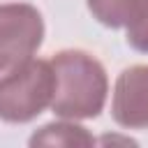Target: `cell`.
Returning a JSON list of instances; mask_svg holds the SVG:
<instances>
[{
    "label": "cell",
    "instance_id": "4",
    "mask_svg": "<svg viewBox=\"0 0 148 148\" xmlns=\"http://www.w3.org/2000/svg\"><path fill=\"white\" fill-rule=\"evenodd\" d=\"M111 116L125 130L148 127V65H132L118 74Z\"/></svg>",
    "mask_w": 148,
    "mask_h": 148
},
{
    "label": "cell",
    "instance_id": "2",
    "mask_svg": "<svg viewBox=\"0 0 148 148\" xmlns=\"http://www.w3.org/2000/svg\"><path fill=\"white\" fill-rule=\"evenodd\" d=\"M56 92V74L51 60H25L0 76V120L30 123L46 106Z\"/></svg>",
    "mask_w": 148,
    "mask_h": 148
},
{
    "label": "cell",
    "instance_id": "1",
    "mask_svg": "<svg viewBox=\"0 0 148 148\" xmlns=\"http://www.w3.org/2000/svg\"><path fill=\"white\" fill-rule=\"evenodd\" d=\"M56 74V92L51 109L56 116L67 120L97 118L104 109L109 79L102 62L79 49L60 51L51 58Z\"/></svg>",
    "mask_w": 148,
    "mask_h": 148
},
{
    "label": "cell",
    "instance_id": "6",
    "mask_svg": "<svg viewBox=\"0 0 148 148\" xmlns=\"http://www.w3.org/2000/svg\"><path fill=\"white\" fill-rule=\"evenodd\" d=\"M95 143V136L76 125L74 120H62V123H49L44 127H39L32 136H30V146L37 148V146H60V148H86V146H92Z\"/></svg>",
    "mask_w": 148,
    "mask_h": 148
},
{
    "label": "cell",
    "instance_id": "5",
    "mask_svg": "<svg viewBox=\"0 0 148 148\" xmlns=\"http://www.w3.org/2000/svg\"><path fill=\"white\" fill-rule=\"evenodd\" d=\"M90 14L106 28H127L148 12V0H86Z\"/></svg>",
    "mask_w": 148,
    "mask_h": 148
},
{
    "label": "cell",
    "instance_id": "3",
    "mask_svg": "<svg viewBox=\"0 0 148 148\" xmlns=\"http://www.w3.org/2000/svg\"><path fill=\"white\" fill-rule=\"evenodd\" d=\"M44 42V18L25 2L0 5V74L30 60Z\"/></svg>",
    "mask_w": 148,
    "mask_h": 148
},
{
    "label": "cell",
    "instance_id": "7",
    "mask_svg": "<svg viewBox=\"0 0 148 148\" xmlns=\"http://www.w3.org/2000/svg\"><path fill=\"white\" fill-rule=\"evenodd\" d=\"M125 39L132 49H136L141 53H148V12L139 21H134L132 25L125 28Z\"/></svg>",
    "mask_w": 148,
    "mask_h": 148
}]
</instances>
